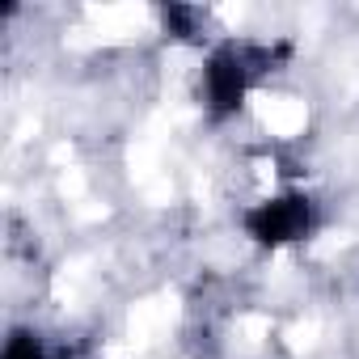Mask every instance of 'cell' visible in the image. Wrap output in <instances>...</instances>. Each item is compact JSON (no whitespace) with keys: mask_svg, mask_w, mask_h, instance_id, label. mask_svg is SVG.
I'll use <instances>...</instances> for the list:
<instances>
[{"mask_svg":"<svg viewBox=\"0 0 359 359\" xmlns=\"http://www.w3.org/2000/svg\"><path fill=\"white\" fill-rule=\"evenodd\" d=\"M275 51L262 43H220L208 51L203 60V76H199V97L212 123L233 118L245 106V93L254 89V81L262 72H271Z\"/></svg>","mask_w":359,"mask_h":359,"instance_id":"obj_1","label":"cell"},{"mask_svg":"<svg viewBox=\"0 0 359 359\" xmlns=\"http://www.w3.org/2000/svg\"><path fill=\"white\" fill-rule=\"evenodd\" d=\"M0 359H51V355H47V346H43V338H39L34 330H13V334L5 338Z\"/></svg>","mask_w":359,"mask_h":359,"instance_id":"obj_4","label":"cell"},{"mask_svg":"<svg viewBox=\"0 0 359 359\" xmlns=\"http://www.w3.org/2000/svg\"><path fill=\"white\" fill-rule=\"evenodd\" d=\"M245 233L266 245V250H279V245H292V241H304L317 224V203L304 195V191H287V195H275V199H262L254 203L245 216H241Z\"/></svg>","mask_w":359,"mask_h":359,"instance_id":"obj_2","label":"cell"},{"mask_svg":"<svg viewBox=\"0 0 359 359\" xmlns=\"http://www.w3.org/2000/svg\"><path fill=\"white\" fill-rule=\"evenodd\" d=\"M156 13H161L165 34H173V39H199L208 26V13L199 5H161Z\"/></svg>","mask_w":359,"mask_h":359,"instance_id":"obj_3","label":"cell"}]
</instances>
